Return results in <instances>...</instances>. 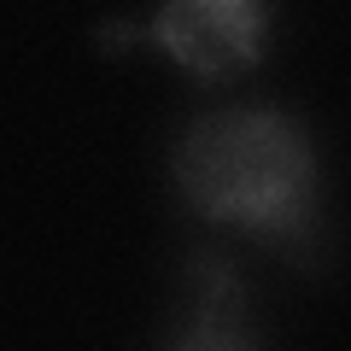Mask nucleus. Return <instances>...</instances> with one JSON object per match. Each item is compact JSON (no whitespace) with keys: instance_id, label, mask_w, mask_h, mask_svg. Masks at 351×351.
I'll use <instances>...</instances> for the list:
<instances>
[{"instance_id":"nucleus-1","label":"nucleus","mask_w":351,"mask_h":351,"mask_svg":"<svg viewBox=\"0 0 351 351\" xmlns=\"http://www.w3.org/2000/svg\"><path fill=\"white\" fill-rule=\"evenodd\" d=\"M176 193L205 223L311 258L322 234V170L304 123L281 106H223L188 123L170 152Z\"/></svg>"},{"instance_id":"nucleus-2","label":"nucleus","mask_w":351,"mask_h":351,"mask_svg":"<svg viewBox=\"0 0 351 351\" xmlns=\"http://www.w3.org/2000/svg\"><path fill=\"white\" fill-rule=\"evenodd\" d=\"M141 36L164 47L199 82L240 76L269 47V6L263 0H158Z\"/></svg>"},{"instance_id":"nucleus-3","label":"nucleus","mask_w":351,"mask_h":351,"mask_svg":"<svg viewBox=\"0 0 351 351\" xmlns=\"http://www.w3.org/2000/svg\"><path fill=\"white\" fill-rule=\"evenodd\" d=\"M188 281H193V311L164 351H263L246 322V281L234 276V263L223 252H193Z\"/></svg>"}]
</instances>
